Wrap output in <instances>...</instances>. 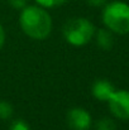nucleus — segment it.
<instances>
[{
  "label": "nucleus",
  "instance_id": "f257e3e1",
  "mask_svg": "<svg viewBox=\"0 0 129 130\" xmlns=\"http://www.w3.org/2000/svg\"><path fill=\"white\" fill-rule=\"evenodd\" d=\"M20 27L33 39H44L52 29L51 17L39 6H27L20 15Z\"/></svg>",
  "mask_w": 129,
  "mask_h": 130
},
{
  "label": "nucleus",
  "instance_id": "f03ea898",
  "mask_svg": "<svg viewBox=\"0 0 129 130\" xmlns=\"http://www.w3.org/2000/svg\"><path fill=\"white\" fill-rule=\"evenodd\" d=\"M103 22L118 34L129 33V5L123 1L108 4L103 11Z\"/></svg>",
  "mask_w": 129,
  "mask_h": 130
},
{
  "label": "nucleus",
  "instance_id": "7ed1b4c3",
  "mask_svg": "<svg viewBox=\"0 0 129 130\" xmlns=\"http://www.w3.org/2000/svg\"><path fill=\"white\" fill-rule=\"evenodd\" d=\"M95 28L92 23L84 18L71 19L65 24L63 36L68 43L74 45H84L94 36Z\"/></svg>",
  "mask_w": 129,
  "mask_h": 130
},
{
  "label": "nucleus",
  "instance_id": "20e7f679",
  "mask_svg": "<svg viewBox=\"0 0 129 130\" xmlns=\"http://www.w3.org/2000/svg\"><path fill=\"white\" fill-rule=\"evenodd\" d=\"M108 102L114 116L120 120H129V91H114Z\"/></svg>",
  "mask_w": 129,
  "mask_h": 130
},
{
  "label": "nucleus",
  "instance_id": "39448f33",
  "mask_svg": "<svg viewBox=\"0 0 129 130\" xmlns=\"http://www.w3.org/2000/svg\"><path fill=\"white\" fill-rule=\"evenodd\" d=\"M67 123L71 130H89L91 125V116L84 109L75 107L68 112Z\"/></svg>",
  "mask_w": 129,
  "mask_h": 130
},
{
  "label": "nucleus",
  "instance_id": "423d86ee",
  "mask_svg": "<svg viewBox=\"0 0 129 130\" xmlns=\"http://www.w3.org/2000/svg\"><path fill=\"white\" fill-rule=\"evenodd\" d=\"M114 87L109 81L100 80L96 81L92 86V95L100 101H108L114 92Z\"/></svg>",
  "mask_w": 129,
  "mask_h": 130
},
{
  "label": "nucleus",
  "instance_id": "0eeeda50",
  "mask_svg": "<svg viewBox=\"0 0 129 130\" xmlns=\"http://www.w3.org/2000/svg\"><path fill=\"white\" fill-rule=\"evenodd\" d=\"M113 42H114L113 36L108 30H104V29L99 30V33H97V43L103 49H110L111 45H113Z\"/></svg>",
  "mask_w": 129,
  "mask_h": 130
},
{
  "label": "nucleus",
  "instance_id": "6e6552de",
  "mask_svg": "<svg viewBox=\"0 0 129 130\" xmlns=\"http://www.w3.org/2000/svg\"><path fill=\"white\" fill-rule=\"evenodd\" d=\"M13 114V107L10 104L1 101L0 102V119H8Z\"/></svg>",
  "mask_w": 129,
  "mask_h": 130
},
{
  "label": "nucleus",
  "instance_id": "1a4fd4ad",
  "mask_svg": "<svg viewBox=\"0 0 129 130\" xmlns=\"http://www.w3.org/2000/svg\"><path fill=\"white\" fill-rule=\"evenodd\" d=\"M96 130H115V124L110 119H101L96 124Z\"/></svg>",
  "mask_w": 129,
  "mask_h": 130
},
{
  "label": "nucleus",
  "instance_id": "9d476101",
  "mask_svg": "<svg viewBox=\"0 0 129 130\" xmlns=\"http://www.w3.org/2000/svg\"><path fill=\"white\" fill-rule=\"evenodd\" d=\"M41 6L44 8H53V6H58L63 3H66L67 0H36Z\"/></svg>",
  "mask_w": 129,
  "mask_h": 130
},
{
  "label": "nucleus",
  "instance_id": "9b49d317",
  "mask_svg": "<svg viewBox=\"0 0 129 130\" xmlns=\"http://www.w3.org/2000/svg\"><path fill=\"white\" fill-rule=\"evenodd\" d=\"M10 130H29V126H28L24 121L19 120V121H15V123L11 125V129Z\"/></svg>",
  "mask_w": 129,
  "mask_h": 130
},
{
  "label": "nucleus",
  "instance_id": "f8f14e48",
  "mask_svg": "<svg viewBox=\"0 0 129 130\" xmlns=\"http://www.w3.org/2000/svg\"><path fill=\"white\" fill-rule=\"evenodd\" d=\"M9 3L14 6V8H17V9H19V8H23V6H25V3H27V0H9Z\"/></svg>",
  "mask_w": 129,
  "mask_h": 130
},
{
  "label": "nucleus",
  "instance_id": "ddd939ff",
  "mask_svg": "<svg viewBox=\"0 0 129 130\" xmlns=\"http://www.w3.org/2000/svg\"><path fill=\"white\" fill-rule=\"evenodd\" d=\"M87 3L92 6H100L105 3V0H87Z\"/></svg>",
  "mask_w": 129,
  "mask_h": 130
},
{
  "label": "nucleus",
  "instance_id": "4468645a",
  "mask_svg": "<svg viewBox=\"0 0 129 130\" xmlns=\"http://www.w3.org/2000/svg\"><path fill=\"white\" fill-rule=\"evenodd\" d=\"M4 41H5V33H4V29H3V27H1V24H0V48L3 47Z\"/></svg>",
  "mask_w": 129,
  "mask_h": 130
}]
</instances>
